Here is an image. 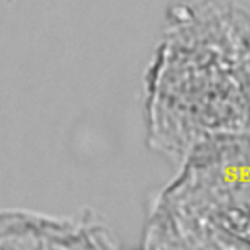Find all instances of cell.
Wrapping results in <instances>:
<instances>
[{"mask_svg": "<svg viewBox=\"0 0 250 250\" xmlns=\"http://www.w3.org/2000/svg\"><path fill=\"white\" fill-rule=\"evenodd\" d=\"M0 248H119V240L92 211L61 217L27 209H2Z\"/></svg>", "mask_w": 250, "mask_h": 250, "instance_id": "3", "label": "cell"}, {"mask_svg": "<svg viewBox=\"0 0 250 250\" xmlns=\"http://www.w3.org/2000/svg\"><path fill=\"white\" fill-rule=\"evenodd\" d=\"M154 195L145 248H250V133L197 143Z\"/></svg>", "mask_w": 250, "mask_h": 250, "instance_id": "2", "label": "cell"}, {"mask_svg": "<svg viewBox=\"0 0 250 250\" xmlns=\"http://www.w3.org/2000/svg\"><path fill=\"white\" fill-rule=\"evenodd\" d=\"M146 145L178 166L201 141L250 133V14L234 0L168 8L145 72Z\"/></svg>", "mask_w": 250, "mask_h": 250, "instance_id": "1", "label": "cell"}]
</instances>
